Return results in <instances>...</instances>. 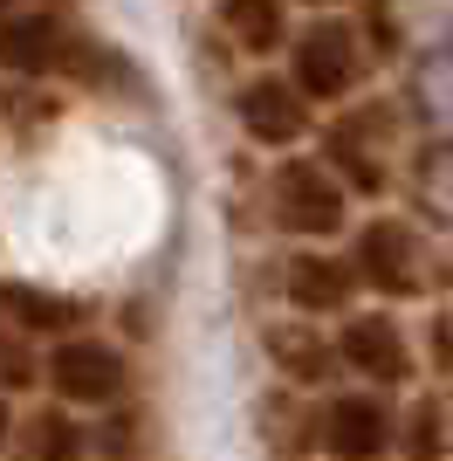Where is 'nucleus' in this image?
Segmentation results:
<instances>
[{"label":"nucleus","mask_w":453,"mask_h":461,"mask_svg":"<svg viewBox=\"0 0 453 461\" xmlns=\"http://www.w3.org/2000/svg\"><path fill=\"white\" fill-rule=\"evenodd\" d=\"M413 111L426 117L433 131L453 138V41L419 56V69H413Z\"/></svg>","instance_id":"obj_12"},{"label":"nucleus","mask_w":453,"mask_h":461,"mask_svg":"<svg viewBox=\"0 0 453 461\" xmlns=\"http://www.w3.org/2000/svg\"><path fill=\"white\" fill-rule=\"evenodd\" d=\"M234 111H241V131L254 145H296L309 131V96L289 77H247L241 96H234Z\"/></svg>","instance_id":"obj_8"},{"label":"nucleus","mask_w":453,"mask_h":461,"mask_svg":"<svg viewBox=\"0 0 453 461\" xmlns=\"http://www.w3.org/2000/svg\"><path fill=\"white\" fill-rule=\"evenodd\" d=\"M262 351L275 358V372L296 379V385H323L330 372H337V345L316 338L309 324H268L262 330Z\"/></svg>","instance_id":"obj_10"},{"label":"nucleus","mask_w":453,"mask_h":461,"mask_svg":"<svg viewBox=\"0 0 453 461\" xmlns=\"http://www.w3.org/2000/svg\"><path fill=\"white\" fill-rule=\"evenodd\" d=\"M371 124H378V111L343 117L337 131H330V158L351 173V186H358V193H378V186H385V158L371 152Z\"/></svg>","instance_id":"obj_13"},{"label":"nucleus","mask_w":453,"mask_h":461,"mask_svg":"<svg viewBox=\"0 0 453 461\" xmlns=\"http://www.w3.org/2000/svg\"><path fill=\"white\" fill-rule=\"evenodd\" d=\"M275 228L282 234H302V241H330V234L343 228V179L330 173V166H316V158H289L282 173H275Z\"/></svg>","instance_id":"obj_3"},{"label":"nucleus","mask_w":453,"mask_h":461,"mask_svg":"<svg viewBox=\"0 0 453 461\" xmlns=\"http://www.w3.org/2000/svg\"><path fill=\"white\" fill-rule=\"evenodd\" d=\"M282 289H289V303H296L302 317H330V310H351V289H358V276H351V262H337V255L302 249V255H289Z\"/></svg>","instance_id":"obj_9"},{"label":"nucleus","mask_w":453,"mask_h":461,"mask_svg":"<svg viewBox=\"0 0 453 461\" xmlns=\"http://www.w3.org/2000/svg\"><path fill=\"white\" fill-rule=\"evenodd\" d=\"M0 310H7L21 330H69L76 324L69 296H49V289H28V283H0Z\"/></svg>","instance_id":"obj_15"},{"label":"nucleus","mask_w":453,"mask_h":461,"mask_svg":"<svg viewBox=\"0 0 453 461\" xmlns=\"http://www.w3.org/2000/svg\"><path fill=\"white\" fill-rule=\"evenodd\" d=\"M289 41H296V69H289V83H296L302 96L337 104V96L358 90L364 49H358V28H351V21L323 14V21H309V28H302V35H289Z\"/></svg>","instance_id":"obj_2"},{"label":"nucleus","mask_w":453,"mask_h":461,"mask_svg":"<svg viewBox=\"0 0 453 461\" xmlns=\"http://www.w3.org/2000/svg\"><path fill=\"white\" fill-rule=\"evenodd\" d=\"M21 461H90V434H83V420H69V413L49 406L21 434Z\"/></svg>","instance_id":"obj_14"},{"label":"nucleus","mask_w":453,"mask_h":461,"mask_svg":"<svg viewBox=\"0 0 453 461\" xmlns=\"http://www.w3.org/2000/svg\"><path fill=\"white\" fill-rule=\"evenodd\" d=\"M413 193H419V207H426V221H440V228L453 234V138H440L433 152L419 158Z\"/></svg>","instance_id":"obj_16"},{"label":"nucleus","mask_w":453,"mask_h":461,"mask_svg":"<svg viewBox=\"0 0 453 461\" xmlns=\"http://www.w3.org/2000/svg\"><path fill=\"white\" fill-rule=\"evenodd\" d=\"M309 441H316L330 461H378L398 441V420H392V406L378 400V393H337V400L316 406Z\"/></svg>","instance_id":"obj_4"},{"label":"nucleus","mask_w":453,"mask_h":461,"mask_svg":"<svg viewBox=\"0 0 453 461\" xmlns=\"http://www.w3.org/2000/svg\"><path fill=\"white\" fill-rule=\"evenodd\" d=\"M316 7H330V0H316Z\"/></svg>","instance_id":"obj_19"},{"label":"nucleus","mask_w":453,"mask_h":461,"mask_svg":"<svg viewBox=\"0 0 453 461\" xmlns=\"http://www.w3.org/2000/svg\"><path fill=\"white\" fill-rule=\"evenodd\" d=\"M337 366H351L371 385H405L413 379V345L392 317H351L337 330Z\"/></svg>","instance_id":"obj_7"},{"label":"nucleus","mask_w":453,"mask_h":461,"mask_svg":"<svg viewBox=\"0 0 453 461\" xmlns=\"http://www.w3.org/2000/svg\"><path fill=\"white\" fill-rule=\"evenodd\" d=\"M220 28L247 56H275L289 41V0H220Z\"/></svg>","instance_id":"obj_11"},{"label":"nucleus","mask_w":453,"mask_h":461,"mask_svg":"<svg viewBox=\"0 0 453 461\" xmlns=\"http://www.w3.org/2000/svg\"><path fill=\"white\" fill-rule=\"evenodd\" d=\"M0 69L7 77H103L90 35L56 14H7L0 21Z\"/></svg>","instance_id":"obj_1"},{"label":"nucleus","mask_w":453,"mask_h":461,"mask_svg":"<svg viewBox=\"0 0 453 461\" xmlns=\"http://www.w3.org/2000/svg\"><path fill=\"white\" fill-rule=\"evenodd\" d=\"M405 455H413V461L447 455V413H440L433 400H426V406H413V420H405Z\"/></svg>","instance_id":"obj_18"},{"label":"nucleus","mask_w":453,"mask_h":461,"mask_svg":"<svg viewBox=\"0 0 453 461\" xmlns=\"http://www.w3.org/2000/svg\"><path fill=\"white\" fill-rule=\"evenodd\" d=\"M351 276L371 283L378 296H413V289L426 283V269H419V234L405 228V221H392V213L364 221L358 228V255H351Z\"/></svg>","instance_id":"obj_6"},{"label":"nucleus","mask_w":453,"mask_h":461,"mask_svg":"<svg viewBox=\"0 0 453 461\" xmlns=\"http://www.w3.org/2000/svg\"><path fill=\"white\" fill-rule=\"evenodd\" d=\"M385 21H392V35H426L433 49L453 41V0H392Z\"/></svg>","instance_id":"obj_17"},{"label":"nucleus","mask_w":453,"mask_h":461,"mask_svg":"<svg viewBox=\"0 0 453 461\" xmlns=\"http://www.w3.org/2000/svg\"><path fill=\"white\" fill-rule=\"evenodd\" d=\"M41 379L56 385V400H69V406H111L131 372H124V351L103 345V338H62L41 358Z\"/></svg>","instance_id":"obj_5"}]
</instances>
